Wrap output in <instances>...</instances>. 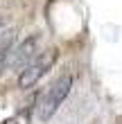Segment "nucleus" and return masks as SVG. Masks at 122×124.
Returning <instances> with one entry per match:
<instances>
[{
  "label": "nucleus",
  "instance_id": "nucleus-1",
  "mask_svg": "<svg viewBox=\"0 0 122 124\" xmlns=\"http://www.w3.org/2000/svg\"><path fill=\"white\" fill-rule=\"evenodd\" d=\"M70 88H73V77L70 75H61L45 93H43V97L39 101V120L41 122H48L57 111H59V106L63 104V99L68 97Z\"/></svg>",
  "mask_w": 122,
  "mask_h": 124
},
{
  "label": "nucleus",
  "instance_id": "nucleus-2",
  "mask_svg": "<svg viewBox=\"0 0 122 124\" xmlns=\"http://www.w3.org/2000/svg\"><path fill=\"white\" fill-rule=\"evenodd\" d=\"M57 56H59L57 50H45V52H41L32 63H27L25 68L20 70V75H18V88H32V86H36V81L54 65Z\"/></svg>",
  "mask_w": 122,
  "mask_h": 124
},
{
  "label": "nucleus",
  "instance_id": "nucleus-3",
  "mask_svg": "<svg viewBox=\"0 0 122 124\" xmlns=\"http://www.w3.org/2000/svg\"><path fill=\"white\" fill-rule=\"evenodd\" d=\"M39 36L36 34H32V36H27V39L20 43V45H16L11 50V54H9V65L11 68H23V65L27 63H32L34 61V56H36V47H39Z\"/></svg>",
  "mask_w": 122,
  "mask_h": 124
},
{
  "label": "nucleus",
  "instance_id": "nucleus-4",
  "mask_svg": "<svg viewBox=\"0 0 122 124\" xmlns=\"http://www.w3.org/2000/svg\"><path fill=\"white\" fill-rule=\"evenodd\" d=\"M14 36H16L14 30H7L0 34V77L7 70V65H9V54L14 50Z\"/></svg>",
  "mask_w": 122,
  "mask_h": 124
},
{
  "label": "nucleus",
  "instance_id": "nucleus-5",
  "mask_svg": "<svg viewBox=\"0 0 122 124\" xmlns=\"http://www.w3.org/2000/svg\"><path fill=\"white\" fill-rule=\"evenodd\" d=\"M5 25H7V20H5L2 16H0V30H2V27H5Z\"/></svg>",
  "mask_w": 122,
  "mask_h": 124
}]
</instances>
